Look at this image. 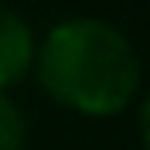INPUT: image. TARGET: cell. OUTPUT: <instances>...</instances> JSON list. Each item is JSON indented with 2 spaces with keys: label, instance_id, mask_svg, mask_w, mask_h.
<instances>
[{
  "label": "cell",
  "instance_id": "6da1fadb",
  "mask_svg": "<svg viewBox=\"0 0 150 150\" xmlns=\"http://www.w3.org/2000/svg\"><path fill=\"white\" fill-rule=\"evenodd\" d=\"M31 72L51 103L89 120L126 112L143 85L137 45L123 28L92 14L51 24L45 38H38Z\"/></svg>",
  "mask_w": 150,
  "mask_h": 150
},
{
  "label": "cell",
  "instance_id": "7a4b0ae2",
  "mask_svg": "<svg viewBox=\"0 0 150 150\" xmlns=\"http://www.w3.org/2000/svg\"><path fill=\"white\" fill-rule=\"evenodd\" d=\"M38 34L21 10L0 4V89L10 92L34 68Z\"/></svg>",
  "mask_w": 150,
  "mask_h": 150
},
{
  "label": "cell",
  "instance_id": "3957f363",
  "mask_svg": "<svg viewBox=\"0 0 150 150\" xmlns=\"http://www.w3.org/2000/svg\"><path fill=\"white\" fill-rule=\"evenodd\" d=\"M31 126L21 103L0 89V150H28Z\"/></svg>",
  "mask_w": 150,
  "mask_h": 150
},
{
  "label": "cell",
  "instance_id": "277c9868",
  "mask_svg": "<svg viewBox=\"0 0 150 150\" xmlns=\"http://www.w3.org/2000/svg\"><path fill=\"white\" fill-rule=\"evenodd\" d=\"M137 137H140V147L150 150V92L137 103Z\"/></svg>",
  "mask_w": 150,
  "mask_h": 150
}]
</instances>
